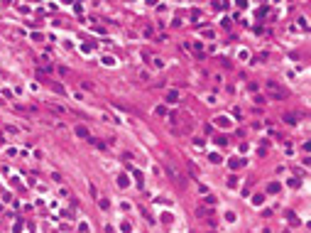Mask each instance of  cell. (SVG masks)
I'll use <instances>...</instances> for the list:
<instances>
[{
  "instance_id": "6da1fadb",
  "label": "cell",
  "mask_w": 311,
  "mask_h": 233,
  "mask_svg": "<svg viewBox=\"0 0 311 233\" xmlns=\"http://www.w3.org/2000/svg\"><path fill=\"white\" fill-rule=\"evenodd\" d=\"M76 135H81V137H91V135H88V130H86V128H81V125L76 128Z\"/></svg>"
}]
</instances>
